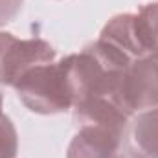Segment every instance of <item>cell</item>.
<instances>
[{
	"label": "cell",
	"instance_id": "obj_9",
	"mask_svg": "<svg viewBox=\"0 0 158 158\" xmlns=\"http://www.w3.org/2000/svg\"><path fill=\"white\" fill-rule=\"evenodd\" d=\"M22 7V0H0V24L9 22Z\"/></svg>",
	"mask_w": 158,
	"mask_h": 158
},
{
	"label": "cell",
	"instance_id": "obj_3",
	"mask_svg": "<svg viewBox=\"0 0 158 158\" xmlns=\"http://www.w3.org/2000/svg\"><path fill=\"white\" fill-rule=\"evenodd\" d=\"M127 129L109 123H81L66 158H116Z\"/></svg>",
	"mask_w": 158,
	"mask_h": 158
},
{
	"label": "cell",
	"instance_id": "obj_2",
	"mask_svg": "<svg viewBox=\"0 0 158 158\" xmlns=\"http://www.w3.org/2000/svg\"><path fill=\"white\" fill-rule=\"evenodd\" d=\"M55 50L42 39H17L0 31V85L13 86L30 68L53 63Z\"/></svg>",
	"mask_w": 158,
	"mask_h": 158
},
{
	"label": "cell",
	"instance_id": "obj_5",
	"mask_svg": "<svg viewBox=\"0 0 158 158\" xmlns=\"http://www.w3.org/2000/svg\"><path fill=\"white\" fill-rule=\"evenodd\" d=\"M98 40L131 64L145 55L134 33V13H121L112 17L101 30Z\"/></svg>",
	"mask_w": 158,
	"mask_h": 158
},
{
	"label": "cell",
	"instance_id": "obj_1",
	"mask_svg": "<svg viewBox=\"0 0 158 158\" xmlns=\"http://www.w3.org/2000/svg\"><path fill=\"white\" fill-rule=\"evenodd\" d=\"M19 99L37 114H61L72 109L63 68L59 63H44L24 72L13 85Z\"/></svg>",
	"mask_w": 158,
	"mask_h": 158
},
{
	"label": "cell",
	"instance_id": "obj_10",
	"mask_svg": "<svg viewBox=\"0 0 158 158\" xmlns=\"http://www.w3.org/2000/svg\"><path fill=\"white\" fill-rule=\"evenodd\" d=\"M116 158H147L143 153H138V151H134V149H127L125 153H119Z\"/></svg>",
	"mask_w": 158,
	"mask_h": 158
},
{
	"label": "cell",
	"instance_id": "obj_7",
	"mask_svg": "<svg viewBox=\"0 0 158 158\" xmlns=\"http://www.w3.org/2000/svg\"><path fill=\"white\" fill-rule=\"evenodd\" d=\"M134 142L147 158H158V107L140 114L134 121Z\"/></svg>",
	"mask_w": 158,
	"mask_h": 158
},
{
	"label": "cell",
	"instance_id": "obj_4",
	"mask_svg": "<svg viewBox=\"0 0 158 158\" xmlns=\"http://www.w3.org/2000/svg\"><path fill=\"white\" fill-rule=\"evenodd\" d=\"M125 92L134 112L158 107V50L145 53L129 66Z\"/></svg>",
	"mask_w": 158,
	"mask_h": 158
},
{
	"label": "cell",
	"instance_id": "obj_8",
	"mask_svg": "<svg viewBox=\"0 0 158 158\" xmlns=\"http://www.w3.org/2000/svg\"><path fill=\"white\" fill-rule=\"evenodd\" d=\"M19 151V136L13 121L2 112V94H0V158H15Z\"/></svg>",
	"mask_w": 158,
	"mask_h": 158
},
{
	"label": "cell",
	"instance_id": "obj_6",
	"mask_svg": "<svg viewBox=\"0 0 158 158\" xmlns=\"http://www.w3.org/2000/svg\"><path fill=\"white\" fill-rule=\"evenodd\" d=\"M134 33L145 53L158 50V2H151L134 13Z\"/></svg>",
	"mask_w": 158,
	"mask_h": 158
}]
</instances>
